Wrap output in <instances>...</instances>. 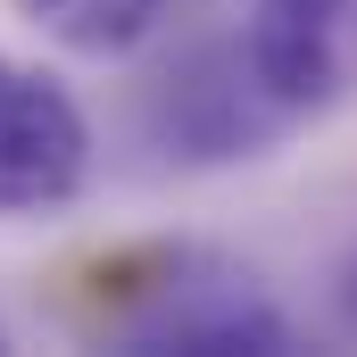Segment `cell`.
Returning a JSON list of instances; mask_svg holds the SVG:
<instances>
[{
    "label": "cell",
    "instance_id": "3",
    "mask_svg": "<svg viewBox=\"0 0 357 357\" xmlns=\"http://www.w3.org/2000/svg\"><path fill=\"white\" fill-rule=\"evenodd\" d=\"M241 67L282 116L341 100L357 75V0H258L241 33Z\"/></svg>",
    "mask_w": 357,
    "mask_h": 357
},
{
    "label": "cell",
    "instance_id": "1",
    "mask_svg": "<svg viewBox=\"0 0 357 357\" xmlns=\"http://www.w3.org/2000/svg\"><path fill=\"white\" fill-rule=\"evenodd\" d=\"M91 183V125L75 91L0 50V225L59 216Z\"/></svg>",
    "mask_w": 357,
    "mask_h": 357
},
{
    "label": "cell",
    "instance_id": "2",
    "mask_svg": "<svg viewBox=\"0 0 357 357\" xmlns=\"http://www.w3.org/2000/svg\"><path fill=\"white\" fill-rule=\"evenodd\" d=\"M291 116L274 108L258 75L241 67V42L233 50H199L158 75L150 91V142L183 158V167H225V158H258Z\"/></svg>",
    "mask_w": 357,
    "mask_h": 357
},
{
    "label": "cell",
    "instance_id": "5",
    "mask_svg": "<svg viewBox=\"0 0 357 357\" xmlns=\"http://www.w3.org/2000/svg\"><path fill=\"white\" fill-rule=\"evenodd\" d=\"M17 17L25 25H42L59 50H75V59H125L158 17H167V0H17Z\"/></svg>",
    "mask_w": 357,
    "mask_h": 357
},
{
    "label": "cell",
    "instance_id": "6",
    "mask_svg": "<svg viewBox=\"0 0 357 357\" xmlns=\"http://www.w3.org/2000/svg\"><path fill=\"white\" fill-rule=\"evenodd\" d=\"M333 316H341V333H357V250L333 266Z\"/></svg>",
    "mask_w": 357,
    "mask_h": 357
},
{
    "label": "cell",
    "instance_id": "4",
    "mask_svg": "<svg viewBox=\"0 0 357 357\" xmlns=\"http://www.w3.org/2000/svg\"><path fill=\"white\" fill-rule=\"evenodd\" d=\"M125 341H133V349H175V357H241V349H291V324L274 316L250 282H233V274H216V282H175V266H167L158 307H150Z\"/></svg>",
    "mask_w": 357,
    "mask_h": 357
}]
</instances>
